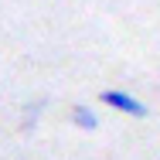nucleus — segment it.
Returning <instances> with one entry per match:
<instances>
[{"mask_svg":"<svg viewBox=\"0 0 160 160\" xmlns=\"http://www.w3.org/2000/svg\"><path fill=\"white\" fill-rule=\"evenodd\" d=\"M99 99H102V106H109V109H116V112H126V116H136V119H143V116L150 112L136 96H129L123 89H106V92H99Z\"/></svg>","mask_w":160,"mask_h":160,"instance_id":"obj_1","label":"nucleus"},{"mask_svg":"<svg viewBox=\"0 0 160 160\" xmlns=\"http://www.w3.org/2000/svg\"><path fill=\"white\" fill-rule=\"evenodd\" d=\"M72 123L78 129H89V133L99 129V119H96V112H92L89 106H72Z\"/></svg>","mask_w":160,"mask_h":160,"instance_id":"obj_2","label":"nucleus"}]
</instances>
